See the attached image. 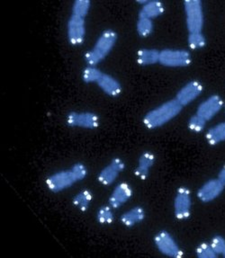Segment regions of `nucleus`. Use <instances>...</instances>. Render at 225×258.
I'll use <instances>...</instances> for the list:
<instances>
[{"mask_svg":"<svg viewBox=\"0 0 225 258\" xmlns=\"http://www.w3.org/2000/svg\"><path fill=\"white\" fill-rule=\"evenodd\" d=\"M87 175L88 170L86 167L83 164L78 163L68 170L61 171L50 175L46 179V184L50 191L59 192L85 179Z\"/></svg>","mask_w":225,"mask_h":258,"instance_id":"obj_1","label":"nucleus"},{"mask_svg":"<svg viewBox=\"0 0 225 258\" xmlns=\"http://www.w3.org/2000/svg\"><path fill=\"white\" fill-rule=\"evenodd\" d=\"M183 106L176 100H170L151 110L143 118V124L148 129L154 130L166 124L180 114Z\"/></svg>","mask_w":225,"mask_h":258,"instance_id":"obj_2","label":"nucleus"},{"mask_svg":"<svg viewBox=\"0 0 225 258\" xmlns=\"http://www.w3.org/2000/svg\"><path fill=\"white\" fill-rule=\"evenodd\" d=\"M117 41V34L112 29H107L101 34L91 50L85 55L88 66H96L110 53Z\"/></svg>","mask_w":225,"mask_h":258,"instance_id":"obj_3","label":"nucleus"},{"mask_svg":"<svg viewBox=\"0 0 225 258\" xmlns=\"http://www.w3.org/2000/svg\"><path fill=\"white\" fill-rule=\"evenodd\" d=\"M186 22L189 34L202 33L204 27V9L200 0H188L184 2Z\"/></svg>","mask_w":225,"mask_h":258,"instance_id":"obj_4","label":"nucleus"},{"mask_svg":"<svg viewBox=\"0 0 225 258\" xmlns=\"http://www.w3.org/2000/svg\"><path fill=\"white\" fill-rule=\"evenodd\" d=\"M191 61V54L188 50L166 49L160 51L158 63L165 67L184 68L189 66Z\"/></svg>","mask_w":225,"mask_h":258,"instance_id":"obj_5","label":"nucleus"},{"mask_svg":"<svg viewBox=\"0 0 225 258\" xmlns=\"http://www.w3.org/2000/svg\"><path fill=\"white\" fill-rule=\"evenodd\" d=\"M155 245L158 251L168 257L180 258L183 256V251L175 240L166 230L159 231L154 237Z\"/></svg>","mask_w":225,"mask_h":258,"instance_id":"obj_6","label":"nucleus"},{"mask_svg":"<svg viewBox=\"0 0 225 258\" xmlns=\"http://www.w3.org/2000/svg\"><path fill=\"white\" fill-rule=\"evenodd\" d=\"M66 122L71 127H79L84 129H96L100 123L99 117L90 112H71L68 113Z\"/></svg>","mask_w":225,"mask_h":258,"instance_id":"obj_7","label":"nucleus"},{"mask_svg":"<svg viewBox=\"0 0 225 258\" xmlns=\"http://www.w3.org/2000/svg\"><path fill=\"white\" fill-rule=\"evenodd\" d=\"M191 192L187 187H180L174 200V213L177 219L184 221L191 214Z\"/></svg>","mask_w":225,"mask_h":258,"instance_id":"obj_8","label":"nucleus"},{"mask_svg":"<svg viewBox=\"0 0 225 258\" xmlns=\"http://www.w3.org/2000/svg\"><path fill=\"white\" fill-rule=\"evenodd\" d=\"M68 38L72 45H81L86 35L85 18L71 15L67 25Z\"/></svg>","mask_w":225,"mask_h":258,"instance_id":"obj_9","label":"nucleus"},{"mask_svg":"<svg viewBox=\"0 0 225 258\" xmlns=\"http://www.w3.org/2000/svg\"><path fill=\"white\" fill-rule=\"evenodd\" d=\"M223 105L224 104L221 96L213 95L209 96L208 98L204 100L203 103H201L196 111V114L202 117L205 121H208L212 120L213 117L223 108Z\"/></svg>","mask_w":225,"mask_h":258,"instance_id":"obj_10","label":"nucleus"},{"mask_svg":"<svg viewBox=\"0 0 225 258\" xmlns=\"http://www.w3.org/2000/svg\"><path fill=\"white\" fill-rule=\"evenodd\" d=\"M224 188V185L218 180V178L208 180L197 191V197L202 203H211L221 196Z\"/></svg>","mask_w":225,"mask_h":258,"instance_id":"obj_11","label":"nucleus"},{"mask_svg":"<svg viewBox=\"0 0 225 258\" xmlns=\"http://www.w3.org/2000/svg\"><path fill=\"white\" fill-rule=\"evenodd\" d=\"M203 90H204L203 85L199 81L193 80L187 85H185L183 88L178 92L176 100L178 101L184 107L196 100V98L202 94Z\"/></svg>","mask_w":225,"mask_h":258,"instance_id":"obj_12","label":"nucleus"},{"mask_svg":"<svg viewBox=\"0 0 225 258\" xmlns=\"http://www.w3.org/2000/svg\"><path fill=\"white\" fill-rule=\"evenodd\" d=\"M125 168V162L121 158H114L109 165L103 168V170H101L97 177L98 182L103 185L112 184Z\"/></svg>","mask_w":225,"mask_h":258,"instance_id":"obj_13","label":"nucleus"},{"mask_svg":"<svg viewBox=\"0 0 225 258\" xmlns=\"http://www.w3.org/2000/svg\"><path fill=\"white\" fill-rule=\"evenodd\" d=\"M133 196V189L129 183H121L115 188L109 198V204L114 209L120 208Z\"/></svg>","mask_w":225,"mask_h":258,"instance_id":"obj_14","label":"nucleus"},{"mask_svg":"<svg viewBox=\"0 0 225 258\" xmlns=\"http://www.w3.org/2000/svg\"><path fill=\"white\" fill-rule=\"evenodd\" d=\"M139 4H142V7L139 17H144L148 19H154L160 17L165 11V6L160 1H139Z\"/></svg>","mask_w":225,"mask_h":258,"instance_id":"obj_15","label":"nucleus"},{"mask_svg":"<svg viewBox=\"0 0 225 258\" xmlns=\"http://www.w3.org/2000/svg\"><path fill=\"white\" fill-rule=\"evenodd\" d=\"M97 85L106 95L112 97L118 96L122 93L120 82L108 74L103 73V75L101 76L100 79L97 82Z\"/></svg>","mask_w":225,"mask_h":258,"instance_id":"obj_16","label":"nucleus"},{"mask_svg":"<svg viewBox=\"0 0 225 258\" xmlns=\"http://www.w3.org/2000/svg\"><path fill=\"white\" fill-rule=\"evenodd\" d=\"M154 162V154L149 151L144 152L138 160L137 167L135 168L134 174L142 180L146 179L150 174V168L153 167Z\"/></svg>","mask_w":225,"mask_h":258,"instance_id":"obj_17","label":"nucleus"},{"mask_svg":"<svg viewBox=\"0 0 225 258\" xmlns=\"http://www.w3.org/2000/svg\"><path fill=\"white\" fill-rule=\"evenodd\" d=\"M145 218V212L142 207H134L121 216V222L126 227H134Z\"/></svg>","mask_w":225,"mask_h":258,"instance_id":"obj_18","label":"nucleus"},{"mask_svg":"<svg viewBox=\"0 0 225 258\" xmlns=\"http://www.w3.org/2000/svg\"><path fill=\"white\" fill-rule=\"evenodd\" d=\"M160 51L155 49H142L138 50L137 63L141 66H150L159 61Z\"/></svg>","mask_w":225,"mask_h":258,"instance_id":"obj_19","label":"nucleus"},{"mask_svg":"<svg viewBox=\"0 0 225 258\" xmlns=\"http://www.w3.org/2000/svg\"><path fill=\"white\" fill-rule=\"evenodd\" d=\"M205 138L209 144L212 146L225 142V121L210 128L205 134Z\"/></svg>","mask_w":225,"mask_h":258,"instance_id":"obj_20","label":"nucleus"},{"mask_svg":"<svg viewBox=\"0 0 225 258\" xmlns=\"http://www.w3.org/2000/svg\"><path fill=\"white\" fill-rule=\"evenodd\" d=\"M92 199H93V196H92L91 191L83 190L79 191L78 195H76L75 197L73 198V204L79 209V211L86 212L89 208Z\"/></svg>","mask_w":225,"mask_h":258,"instance_id":"obj_21","label":"nucleus"},{"mask_svg":"<svg viewBox=\"0 0 225 258\" xmlns=\"http://www.w3.org/2000/svg\"><path fill=\"white\" fill-rule=\"evenodd\" d=\"M97 221L103 225L112 224L115 220L114 213H112V207L110 205L102 206L96 214Z\"/></svg>","mask_w":225,"mask_h":258,"instance_id":"obj_22","label":"nucleus"},{"mask_svg":"<svg viewBox=\"0 0 225 258\" xmlns=\"http://www.w3.org/2000/svg\"><path fill=\"white\" fill-rule=\"evenodd\" d=\"M137 33L142 37H148L151 34L153 31V23L152 20L144 18V17H139L137 22Z\"/></svg>","mask_w":225,"mask_h":258,"instance_id":"obj_23","label":"nucleus"},{"mask_svg":"<svg viewBox=\"0 0 225 258\" xmlns=\"http://www.w3.org/2000/svg\"><path fill=\"white\" fill-rule=\"evenodd\" d=\"M103 73L96 66H88L83 71L82 79L86 83H97Z\"/></svg>","mask_w":225,"mask_h":258,"instance_id":"obj_24","label":"nucleus"},{"mask_svg":"<svg viewBox=\"0 0 225 258\" xmlns=\"http://www.w3.org/2000/svg\"><path fill=\"white\" fill-rule=\"evenodd\" d=\"M188 43L192 50H199L206 44V39L203 33H192L188 34Z\"/></svg>","mask_w":225,"mask_h":258,"instance_id":"obj_25","label":"nucleus"},{"mask_svg":"<svg viewBox=\"0 0 225 258\" xmlns=\"http://www.w3.org/2000/svg\"><path fill=\"white\" fill-rule=\"evenodd\" d=\"M90 1L88 0H77L72 7V15L85 18L90 9Z\"/></svg>","mask_w":225,"mask_h":258,"instance_id":"obj_26","label":"nucleus"},{"mask_svg":"<svg viewBox=\"0 0 225 258\" xmlns=\"http://www.w3.org/2000/svg\"><path fill=\"white\" fill-rule=\"evenodd\" d=\"M205 124H206V121L196 113L195 115L190 117V119L188 120V122L189 130L193 133H196V134H199L201 132H203V130L205 127Z\"/></svg>","mask_w":225,"mask_h":258,"instance_id":"obj_27","label":"nucleus"},{"mask_svg":"<svg viewBox=\"0 0 225 258\" xmlns=\"http://www.w3.org/2000/svg\"><path fill=\"white\" fill-rule=\"evenodd\" d=\"M196 252V256L198 258H215L218 256L210 243H202L197 246Z\"/></svg>","mask_w":225,"mask_h":258,"instance_id":"obj_28","label":"nucleus"},{"mask_svg":"<svg viewBox=\"0 0 225 258\" xmlns=\"http://www.w3.org/2000/svg\"><path fill=\"white\" fill-rule=\"evenodd\" d=\"M210 245L218 255L222 254L225 249V239L221 236H215L212 238Z\"/></svg>","mask_w":225,"mask_h":258,"instance_id":"obj_29","label":"nucleus"},{"mask_svg":"<svg viewBox=\"0 0 225 258\" xmlns=\"http://www.w3.org/2000/svg\"><path fill=\"white\" fill-rule=\"evenodd\" d=\"M218 180L225 186V165L222 167L218 175Z\"/></svg>","mask_w":225,"mask_h":258,"instance_id":"obj_30","label":"nucleus"},{"mask_svg":"<svg viewBox=\"0 0 225 258\" xmlns=\"http://www.w3.org/2000/svg\"><path fill=\"white\" fill-rule=\"evenodd\" d=\"M221 255H222V256H223V257H225V249H224V251H223V252H222V254H221Z\"/></svg>","mask_w":225,"mask_h":258,"instance_id":"obj_31","label":"nucleus"},{"mask_svg":"<svg viewBox=\"0 0 225 258\" xmlns=\"http://www.w3.org/2000/svg\"><path fill=\"white\" fill-rule=\"evenodd\" d=\"M225 109V108H224Z\"/></svg>","mask_w":225,"mask_h":258,"instance_id":"obj_32","label":"nucleus"}]
</instances>
